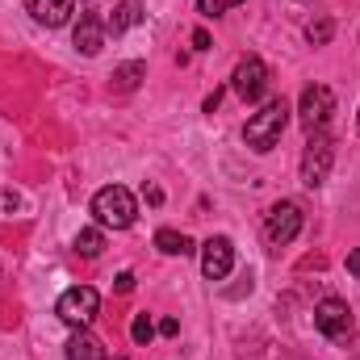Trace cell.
<instances>
[{
  "label": "cell",
  "instance_id": "obj_5",
  "mask_svg": "<svg viewBox=\"0 0 360 360\" xmlns=\"http://www.w3.org/2000/svg\"><path fill=\"white\" fill-rule=\"evenodd\" d=\"M96 310H101V297H96V289H89V285L68 289V293L59 297V306H55V314H59L68 327H89L92 319H96Z\"/></svg>",
  "mask_w": 360,
  "mask_h": 360
},
{
  "label": "cell",
  "instance_id": "obj_11",
  "mask_svg": "<svg viewBox=\"0 0 360 360\" xmlns=\"http://www.w3.org/2000/svg\"><path fill=\"white\" fill-rule=\"evenodd\" d=\"M105 34H109V30H105V21H101V17H96V13H84V17H80V25H76V34H72V42H76V51H80V55H101V46H105Z\"/></svg>",
  "mask_w": 360,
  "mask_h": 360
},
{
  "label": "cell",
  "instance_id": "obj_1",
  "mask_svg": "<svg viewBox=\"0 0 360 360\" xmlns=\"http://www.w3.org/2000/svg\"><path fill=\"white\" fill-rule=\"evenodd\" d=\"M289 101L285 96H272L264 101L252 117H248V130H243V139H248V147L252 151H272L276 143H281V134H285V126H289Z\"/></svg>",
  "mask_w": 360,
  "mask_h": 360
},
{
  "label": "cell",
  "instance_id": "obj_25",
  "mask_svg": "<svg viewBox=\"0 0 360 360\" xmlns=\"http://www.w3.org/2000/svg\"><path fill=\"white\" fill-rule=\"evenodd\" d=\"M218 101H222V92L214 89L210 96H205V113H214V109H218Z\"/></svg>",
  "mask_w": 360,
  "mask_h": 360
},
{
  "label": "cell",
  "instance_id": "obj_13",
  "mask_svg": "<svg viewBox=\"0 0 360 360\" xmlns=\"http://www.w3.org/2000/svg\"><path fill=\"white\" fill-rule=\"evenodd\" d=\"M143 17H147V13H143V4L126 0V4H117V8H113V17L105 21V30H109V34H126V30L143 25Z\"/></svg>",
  "mask_w": 360,
  "mask_h": 360
},
{
  "label": "cell",
  "instance_id": "obj_7",
  "mask_svg": "<svg viewBox=\"0 0 360 360\" xmlns=\"http://www.w3.org/2000/svg\"><path fill=\"white\" fill-rule=\"evenodd\" d=\"M231 269H235V243L226 235L205 239L201 243V272H205V281H226Z\"/></svg>",
  "mask_w": 360,
  "mask_h": 360
},
{
  "label": "cell",
  "instance_id": "obj_16",
  "mask_svg": "<svg viewBox=\"0 0 360 360\" xmlns=\"http://www.w3.org/2000/svg\"><path fill=\"white\" fill-rule=\"evenodd\" d=\"M76 252H80L84 260H96V256L105 252V235H101L96 226H89V231H80V235H76Z\"/></svg>",
  "mask_w": 360,
  "mask_h": 360
},
{
  "label": "cell",
  "instance_id": "obj_20",
  "mask_svg": "<svg viewBox=\"0 0 360 360\" xmlns=\"http://www.w3.org/2000/svg\"><path fill=\"white\" fill-rule=\"evenodd\" d=\"M113 289H117V293H130V289H134V272H117Z\"/></svg>",
  "mask_w": 360,
  "mask_h": 360
},
{
  "label": "cell",
  "instance_id": "obj_3",
  "mask_svg": "<svg viewBox=\"0 0 360 360\" xmlns=\"http://www.w3.org/2000/svg\"><path fill=\"white\" fill-rule=\"evenodd\" d=\"M331 164H335V143H331L323 130H314L310 143H306V151H302V184H306V188L327 184Z\"/></svg>",
  "mask_w": 360,
  "mask_h": 360
},
{
  "label": "cell",
  "instance_id": "obj_8",
  "mask_svg": "<svg viewBox=\"0 0 360 360\" xmlns=\"http://www.w3.org/2000/svg\"><path fill=\"white\" fill-rule=\"evenodd\" d=\"M314 327H319L327 340H344V335L352 331V310H348V302L323 297V302L314 306Z\"/></svg>",
  "mask_w": 360,
  "mask_h": 360
},
{
  "label": "cell",
  "instance_id": "obj_14",
  "mask_svg": "<svg viewBox=\"0 0 360 360\" xmlns=\"http://www.w3.org/2000/svg\"><path fill=\"white\" fill-rule=\"evenodd\" d=\"M143 76H147V63L130 59V63L113 68V76H109V89H113V92H134V89H139V80H143Z\"/></svg>",
  "mask_w": 360,
  "mask_h": 360
},
{
  "label": "cell",
  "instance_id": "obj_4",
  "mask_svg": "<svg viewBox=\"0 0 360 360\" xmlns=\"http://www.w3.org/2000/svg\"><path fill=\"white\" fill-rule=\"evenodd\" d=\"M331 113H335V92L327 89V84H310V89H302L297 117H302V126H306L310 134L323 130V126L331 122Z\"/></svg>",
  "mask_w": 360,
  "mask_h": 360
},
{
  "label": "cell",
  "instance_id": "obj_2",
  "mask_svg": "<svg viewBox=\"0 0 360 360\" xmlns=\"http://www.w3.org/2000/svg\"><path fill=\"white\" fill-rule=\"evenodd\" d=\"M92 218H96L101 226L126 231V226H134V218H139V201H134V193H130L126 184H105V188H96V197H92Z\"/></svg>",
  "mask_w": 360,
  "mask_h": 360
},
{
  "label": "cell",
  "instance_id": "obj_9",
  "mask_svg": "<svg viewBox=\"0 0 360 360\" xmlns=\"http://www.w3.org/2000/svg\"><path fill=\"white\" fill-rule=\"evenodd\" d=\"M231 89L239 92L243 101H260V96L269 92V68H264L256 55H248V59L235 68V76H231Z\"/></svg>",
  "mask_w": 360,
  "mask_h": 360
},
{
  "label": "cell",
  "instance_id": "obj_21",
  "mask_svg": "<svg viewBox=\"0 0 360 360\" xmlns=\"http://www.w3.org/2000/svg\"><path fill=\"white\" fill-rule=\"evenodd\" d=\"M155 331L172 340V335H180V323H176V319H160V327H155Z\"/></svg>",
  "mask_w": 360,
  "mask_h": 360
},
{
  "label": "cell",
  "instance_id": "obj_12",
  "mask_svg": "<svg viewBox=\"0 0 360 360\" xmlns=\"http://www.w3.org/2000/svg\"><path fill=\"white\" fill-rule=\"evenodd\" d=\"M68 360H105V344L92 335L89 327H76L68 340Z\"/></svg>",
  "mask_w": 360,
  "mask_h": 360
},
{
  "label": "cell",
  "instance_id": "obj_22",
  "mask_svg": "<svg viewBox=\"0 0 360 360\" xmlns=\"http://www.w3.org/2000/svg\"><path fill=\"white\" fill-rule=\"evenodd\" d=\"M193 46H197V51H210V34H205V30H193Z\"/></svg>",
  "mask_w": 360,
  "mask_h": 360
},
{
  "label": "cell",
  "instance_id": "obj_23",
  "mask_svg": "<svg viewBox=\"0 0 360 360\" xmlns=\"http://www.w3.org/2000/svg\"><path fill=\"white\" fill-rule=\"evenodd\" d=\"M143 197H147L151 205H160V201H164V188H155V184H147V188H143Z\"/></svg>",
  "mask_w": 360,
  "mask_h": 360
},
{
  "label": "cell",
  "instance_id": "obj_26",
  "mask_svg": "<svg viewBox=\"0 0 360 360\" xmlns=\"http://www.w3.org/2000/svg\"><path fill=\"white\" fill-rule=\"evenodd\" d=\"M113 360H126V356H113Z\"/></svg>",
  "mask_w": 360,
  "mask_h": 360
},
{
  "label": "cell",
  "instance_id": "obj_15",
  "mask_svg": "<svg viewBox=\"0 0 360 360\" xmlns=\"http://www.w3.org/2000/svg\"><path fill=\"white\" fill-rule=\"evenodd\" d=\"M155 248H160L164 256H188V252H193V239L164 226V231H155Z\"/></svg>",
  "mask_w": 360,
  "mask_h": 360
},
{
  "label": "cell",
  "instance_id": "obj_17",
  "mask_svg": "<svg viewBox=\"0 0 360 360\" xmlns=\"http://www.w3.org/2000/svg\"><path fill=\"white\" fill-rule=\"evenodd\" d=\"M130 340H134V344H139V348H147V344H151V340H155V323H151V319H147V314H139V319H134V323H130Z\"/></svg>",
  "mask_w": 360,
  "mask_h": 360
},
{
  "label": "cell",
  "instance_id": "obj_18",
  "mask_svg": "<svg viewBox=\"0 0 360 360\" xmlns=\"http://www.w3.org/2000/svg\"><path fill=\"white\" fill-rule=\"evenodd\" d=\"M331 30H335L331 17H323V21H310V25H306V38H310L314 46H323V42H331Z\"/></svg>",
  "mask_w": 360,
  "mask_h": 360
},
{
  "label": "cell",
  "instance_id": "obj_24",
  "mask_svg": "<svg viewBox=\"0 0 360 360\" xmlns=\"http://www.w3.org/2000/svg\"><path fill=\"white\" fill-rule=\"evenodd\" d=\"M348 272L360 281V248H356V252H348Z\"/></svg>",
  "mask_w": 360,
  "mask_h": 360
},
{
  "label": "cell",
  "instance_id": "obj_19",
  "mask_svg": "<svg viewBox=\"0 0 360 360\" xmlns=\"http://www.w3.org/2000/svg\"><path fill=\"white\" fill-rule=\"evenodd\" d=\"M243 0H197V13L201 17H218V13H231V8H239Z\"/></svg>",
  "mask_w": 360,
  "mask_h": 360
},
{
  "label": "cell",
  "instance_id": "obj_10",
  "mask_svg": "<svg viewBox=\"0 0 360 360\" xmlns=\"http://www.w3.org/2000/svg\"><path fill=\"white\" fill-rule=\"evenodd\" d=\"M25 13H30L38 25L59 30V25H68V17L76 13V0H25Z\"/></svg>",
  "mask_w": 360,
  "mask_h": 360
},
{
  "label": "cell",
  "instance_id": "obj_6",
  "mask_svg": "<svg viewBox=\"0 0 360 360\" xmlns=\"http://www.w3.org/2000/svg\"><path fill=\"white\" fill-rule=\"evenodd\" d=\"M297 231H302V210H297L293 201H276V205L269 210V222H264L269 243L272 248H285V243L297 239Z\"/></svg>",
  "mask_w": 360,
  "mask_h": 360
}]
</instances>
